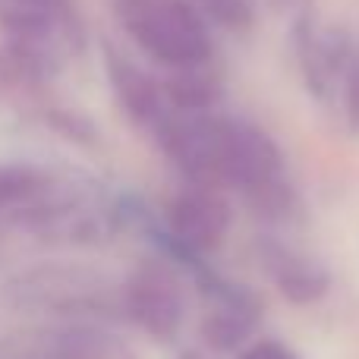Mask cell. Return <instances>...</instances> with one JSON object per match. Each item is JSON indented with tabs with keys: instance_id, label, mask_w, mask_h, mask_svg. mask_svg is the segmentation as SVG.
<instances>
[{
	"instance_id": "6da1fadb",
	"label": "cell",
	"mask_w": 359,
	"mask_h": 359,
	"mask_svg": "<svg viewBox=\"0 0 359 359\" xmlns=\"http://www.w3.org/2000/svg\"><path fill=\"white\" fill-rule=\"evenodd\" d=\"M211 183H230L243 189L255 205H284V161L280 151L262 130L246 120L205 117Z\"/></svg>"
},
{
	"instance_id": "7a4b0ae2",
	"label": "cell",
	"mask_w": 359,
	"mask_h": 359,
	"mask_svg": "<svg viewBox=\"0 0 359 359\" xmlns=\"http://www.w3.org/2000/svg\"><path fill=\"white\" fill-rule=\"evenodd\" d=\"M126 35L170 69L202 67L211 57L205 19L186 0H114Z\"/></svg>"
},
{
	"instance_id": "3957f363",
	"label": "cell",
	"mask_w": 359,
	"mask_h": 359,
	"mask_svg": "<svg viewBox=\"0 0 359 359\" xmlns=\"http://www.w3.org/2000/svg\"><path fill=\"white\" fill-rule=\"evenodd\" d=\"M130 316L158 341H170L186 316L183 287L164 265H142L126 284Z\"/></svg>"
},
{
	"instance_id": "277c9868",
	"label": "cell",
	"mask_w": 359,
	"mask_h": 359,
	"mask_svg": "<svg viewBox=\"0 0 359 359\" xmlns=\"http://www.w3.org/2000/svg\"><path fill=\"white\" fill-rule=\"evenodd\" d=\"M170 230L177 240L198 252H211L230 230V205L211 186H189L170 202Z\"/></svg>"
},
{
	"instance_id": "5b68a950",
	"label": "cell",
	"mask_w": 359,
	"mask_h": 359,
	"mask_svg": "<svg viewBox=\"0 0 359 359\" xmlns=\"http://www.w3.org/2000/svg\"><path fill=\"white\" fill-rule=\"evenodd\" d=\"M111 82H114V88H117V98H120V104H123V111L130 114L139 126H155V130L161 126V120L168 117V111H164V95L142 69L120 60V57H114Z\"/></svg>"
},
{
	"instance_id": "8992f818",
	"label": "cell",
	"mask_w": 359,
	"mask_h": 359,
	"mask_svg": "<svg viewBox=\"0 0 359 359\" xmlns=\"http://www.w3.org/2000/svg\"><path fill=\"white\" fill-rule=\"evenodd\" d=\"M274 278L284 297H290L293 303H312L328 290V278L318 265H312L309 259H297L290 252H280L274 262Z\"/></svg>"
},
{
	"instance_id": "52a82bcc",
	"label": "cell",
	"mask_w": 359,
	"mask_h": 359,
	"mask_svg": "<svg viewBox=\"0 0 359 359\" xmlns=\"http://www.w3.org/2000/svg\"><path fill=\"white\" fill-rule=\"evenodd\" d=\"M48 189V177L25 164H0V217L38 202Z\"/></svg>"
},
{
	"instance_id": "ba28073f",
	"label": "cell",
	"mask_w": 359,
	"mask_h": 359,
	"mask_svg": "<svg viewBox=\"0 0 359 359\" xmlns=\"http://www.w3.org/2000/svg\"><path fill=\"white\" fill-rule=\"evenodd\" d=\"M164 92H168V101L177 111L198 114L215 104L221 88H217V82L208 73H202V67H192V69H177Z\"/></svg>"
},
{
	"instance_id": "9c48e42d",
	"label": "cell",
	"mask_w": 359,
	"mask_h": 359,
	"mask_svg": "<svg viewBox=\"0 0 359 359\" xmlns=\"http://www.w3.org/2000/svg\"><path fill=\"white\" fill-rule=\"evenodd\" d=\"M202 334L215 350H236L249 334H252V316H249L243 306L217 309L215 316L205 318Z\"/></svg>"
},
{
	"instance_id": "30bf717a",
	"label": "cell",
	"mask_w": 359,
	"mask_h": 359,
	"mask_svg": "<svg viewBox=\"0 0 359 359\" xmlns=\"http://www.w3.org/2000/svg\"><path fill=\"white\" fill-rule=\"evenodd\" d=\"M344 111H347L350 130L359 133V57L347 63V73H344Z\"/></svg>"
},
{
	"instance_id": "8fae6325",
	"label": "cell",
	"mask_w": 359,
	"mask_h": 359,
	"mask_svg": "<svg viewBox=\"0 0 359 359\" xmlns=\"http://www.w3.org/2000/svg\"><path fill=\"white\" fill-rule=\"evenodd\" d=\"M208 10L221 19L224 25H246L249 22V10L243 0H205Z\"/></svg>"
},
{
	"instance_id": "7c38bea8",
	"label": "cell",
	"mask_w": 359,
	"mask_h": 359,
	"mask_svg": "<svg viewBox=\"0 0 359 359\" xmlns=\"http://www.w3.org/2000/svg\"><path fill=\"white\" fill-rule=\"evenodd\" d=\"M243 359H299V356L293 353V350H287L284 344H278V341H259L243 353Z\"/></svg>"
},
{
	"instance_id": "4fadbf2b",
	"label": "cell",
	"mask_w": 359,
	"mask_h": 359,
	"mask_svg": "<svg viewBox=\"0 0 359 359\" xmlns=\"http://www.w3.org/2000/svg\"><path fill=\"white\" fill-rule=\"evenodd\" d=\"M19 4H25V6H32V10H41V13H50V16H54L57 10H63V4H67V0H19Z\"/></svg>"
}]
</instances>
